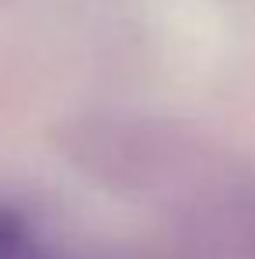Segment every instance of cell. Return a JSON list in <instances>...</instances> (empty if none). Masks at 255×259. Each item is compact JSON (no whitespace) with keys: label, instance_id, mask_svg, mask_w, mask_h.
Masks as SVG:
<instances>
[{"label":"cell","instance_id":"1","mask_svg":"<svg viewBox=\"0 0 255 259\" xmlns=\"http://www.w3.org/2000/svg\"><path fill=\"white\" fill-rule=\"evenodd\" d=\"M56 147L105 189L165 196L175 207L224 175V154L203 133L154 116H77L56 130Z\"/></svg>","mask_w":255,"mask_h":259},{"label":"cell","instance_id":"2","mask_svg":"<svg viewBox=\"0 0 255 259\" xmlns=\"http://www.w3.org/2000/svg\"><path fill=\"white\" fill-rule=\"evenodd\" d=\"M178 259H255V179H217L175 207Z\"/></svg>","mask_w":255,"mask_h":259},{"label":"cell","instance_id":"3","mask_svg":"<svg viewBox=\"0 0 255 259\" xmlns=\"http://www.w3.org/2000/svg\"><path fill=\"white\" fill-rule=\"evenodd\" d=\"M0 259H70L35 235V228L18 214L0 207Z\"/></svg>","mask_w":255,"mask_h":259}]
</instances>
